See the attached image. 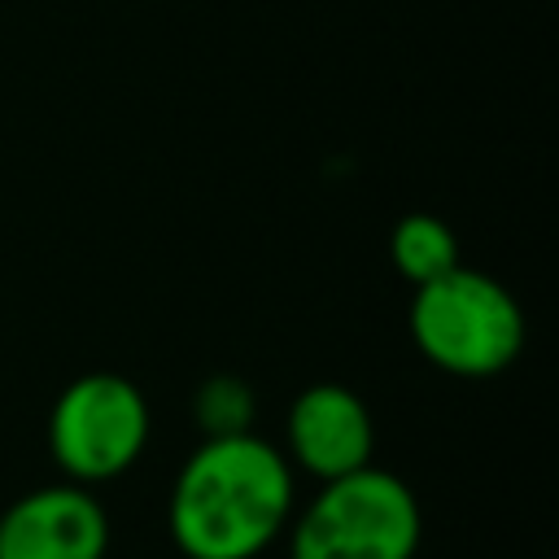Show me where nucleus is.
<instances>
[{
  "mask_svg": "<svg viewBox=\"0 0 559 559\" xmlns=\"http://www.w3.org/2000/svg\"><path fill=\"white\" fill-rule=\"evenodd\" d=\"M148 397L118 371L70 380L48 411V454L74 485L118 480L148 445Z\"/></svg>",
  "mask_w": 559,
  "mask_h": 559,
  "instance_id": "nucleus-4",
  "label": "nucleus"
},
{
  "mask_svg": "<svg viewBox=\"0 0 559 559\" xmlns=\"http://www.w3.org/2000/svg\"><path fill=\"white\" fill-rule=\"evenodd\" d=\"M389 258H393L397 275L419 288V284H432L437 275H445V271L459 266V236L450 231L445 218L415 210V214H402L393 223Z\"/></svg>",
  "mask_w": 559,
  "mask_h": 559,
  "instance_id": "nucleus-7",
  "label": "nucleus"
},
{
  "mask_svg": "<svg viewBox=\"0 0 559 559\" xmlns=\"http://www.w3.org/2000/svg\"><path fill=\"white\" fill-rule=\"evenodd\" d=\"M284 441H288L284 459L293 463V472L332 480V476H345L371 463L376 424H371L367 402L349 384L323 380L293 397Z\"/></svg>",
  "mask_w": 559,
  "mask_h": 559,
  "instance_id": "nucleus-6",
  "label": "nucleus"
},
{
  "mask_svg": "<svg viewBox=\"0 0 559 559\" xmlns=\"http://www.w3.org/2000/svg\"><path fill=\"white\" fill-rule=\"evenodd\" d=\"M297 511V480L284 450L266 437H201L170 485V542L188 559H258Z\"/></svg>",
  "mask_w": 559,
  "mask_h": 559,
  "instance_id": "nucleus-1",
  "label": "nucleus"
},
{
  "mask_svg": "<svg viewBox=\"0 0 559 559\" xmlns=\"http://www.w3.org/2000/svg\"><path fill=\"white\" fill-rule=\"evenodd\" d=\"M406 323L415 349L459 380L502 376L528 341V323L511 288L463 262L415 288Z\"/></svg>",
  "mask_w": 559,
  "mask_h": 559,
  "instance_id": "nucleus-3",
  "label": "nucleus"
},
{
  "mask_svg": "<svg viewBox=\"0 0 559 559\" xmlns=\"http://www.w3.org/2000/svg\"><path fill=\"white\" fill-rule=\"evenodd\" d=\"M288 559H415L424 511L415 489L376 463L319 480L288 520Z\"/></svg>",
  "mask_w": 559,
  "mask_h": 559,
  "instance_id": "nucleus-2",
  "label": "nucleus"
},
{
  "mask_svg": "<svg viewBox=\"0 0 559 559\" xmlns=\"http://www.w3.org/2000/svg\"><path fill=\"white\" fill-rule=\"evenodd\" d=\"M253 389L240 376H210L192 393V419L201 437H231L253 428Z\"/></svg>",
  "mask_w": 559,
  "mask_h": 559,
  "instance_id": "nucleus-8",
  "label": "nucleus"
},
{
  "mask_svg": "<svg viewBox=\"0 0 559 559\" xmlns=\"http://www.w3.org/2000/svg\"><path fill=\"white\" fill-rule=\"evenodd\" d=\"M109 515L87 485L57 480L0 511V559H105Z\"/></svg>",
  "mask_w": 559,
  "mask_h": 559,
  "instance_id": "nucleus-5",
  "label": "nucleus"
}]
</instances>
